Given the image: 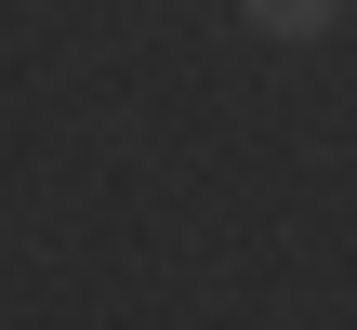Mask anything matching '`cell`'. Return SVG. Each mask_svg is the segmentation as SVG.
<instances>
[{
  "label": "cell",
  "mask_w": 357,
  "mask_h": 330,
  "mask_svg": "<svg viewBox=\"0 0 357 330\" xmlns=\"http://www.w3.org/2000/svg\"><path fill=\"white\" fill-rule=\"evenodd\" d=\"M238 13H252V26H265V40H318V26H331V13H344V0H238Z\"/></svg>",
  "instance_id": "cell-1"
}]
</instances>
